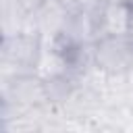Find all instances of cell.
Returning a JSON list of instances; mask_svg holds the SVG:
<instances>
[{"label":"cell","mask_w":133,"mask_h":133,"mask_svg":"<svg viewBox=\"0 0 133 133\" xmlns=\"http://www.w3.org/2000/svg\"><path fill=\"white\" fill-rule=\"evenodd\" d=\"M44 42L33 33H15L2 37L0 44V79H12L25 73H33L42 54Z\"/></svg>","instance_id":"obj_1"},{"label":"cell","mask_w":133,"mask_h":133,"mask_svg":"<svg viewBox=\"0 0 133 133\" xmlns=\"http://www.w3.org/2000/svg\"><path fill=\"white\" fill-rule=\"evenodd\" d=\"M94 62L108 75H125L133 64L131 35H104L94 42Z\"/></svg>","instance_id":"obj_2"},{"label":"cell","mask_w":133,"mask_h":133,"mask_svg":"<svg viewBox=\"0 0 133 133\" xmlns=\"http://www.w3.org/2000/svg\"><path fill=\"white\" fill-rule=\"evenodd\" d=\"M0 100L12 102L25 110L50 104L48 91H46V81L42 77H37L35 73H25V75H19L12 79H4L2 89H0Z\"/></svg>","instance_id":"obj_3"},{"label":"cell","mask_w":133,"mask_h":133,"mask_svg":"<svg viewBox=\"0 0 133 133\" xmlns=\"http://www.w3.org/2000/svg\"><path fill=\"white\" fill-rule=\"evenodd\" d=\"M62 44H73V46H87L98 39V23H96V12L85 10V8H73L64 29L56 37Z\"/></svg>","instance_id":"obj_4"},{"label":"cell","mask_w":133,"mask_h":133,"mask_svg":"<svg viewBox=\"0 0 133 133\" xmlns=\"http://www.w3.org/2000/svg\"><path fill=\"white\" fill-rule=\"evenodd\" d=\"M96 23H98V37H104V35H129L131 2L106 0L96 10Z\"/></svg>","instance_id":"obj_5"},{"label":"cell","mask_w":133,"mask_h":133,"mask_svg":"<svg viewBox=\"0 0 133 133\" xmlns=\"http://www.w3.org/2000/svg\"><path fill=\"white\" fill-rule=\"evenodd\" d=\"M15 2H17L25 12H33V10H35V8H39L46 0H15Z\"/></svg>","instance_id":"obj_6"},{"label":"cell","mask_w":133,"mask_h":133,"mask_svg":"<svg viewBox=\"0 0 133 133\" xmlns=\"http://www.w3.org/2000/svg\"><path fill=\"white\" fill-rule=\"evenodd\" d=\"M125 79H127V85H129V89L133 91V64L129 66V71L125 73Z\"/></svg>","instance_id":"obj_7"},{"label":"cell","mask_w":133,"mask_h":133,"mask_svg":"<svg viewBox=\"0 0 133 133\" xmlns=\"http://www.w3.org/2000/svg\"><path fill=\"white\" fill-rule=\"evenodd\" d=\"M129 35L133 37V2H131V23H129Z\"/></svg>","instance_id":"obj_8"},{"label":"cell","mask_w":133,"mask_h":133,"mask_svg":"<svg viewBox=\"0 0 133 133\" xmlns=\"http://www.w3.org/2000/svg\"><path fill=\"white\" fill-rule=\"evenodd\" d=\"M121 2H133V0H121Z\"/></svg>","instance_id":"obj_9"}]
</instances>
